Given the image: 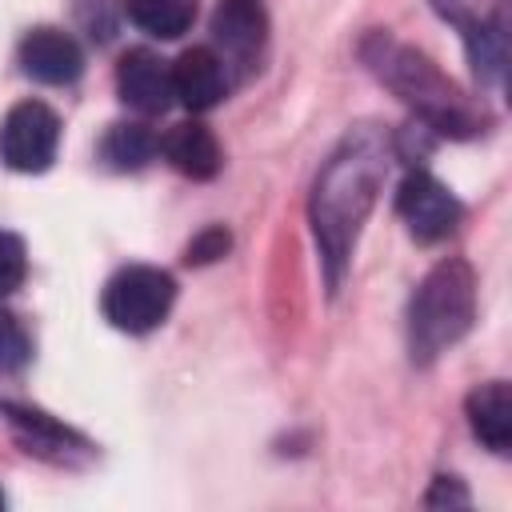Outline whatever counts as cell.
<instances>
[{
    "label": "cell",
    "instance_id": "obj_1",
    "mask_svg": "<svg viewBox=\"0 0 512 512\" xmlns=\"http://www.w3.org/2000/svg\"><path fill=\"white\" fill-rule=\"evenodd\" d=\"M384 176H388V144L372 124L352 128L332 148L324 168L316 172L308 220H312V236L320 248V268H324L328 292H336L348 272L356 236L384 188Z\"/></svg>",
    "mask_w": 512,
    "mask_h": 512
},
{
    "label": "cell",
    "instance_id": "obj_2",
    "mask_svg": "<svg viewBox=\"0 0 512 512\" xmlns=\"http://www.w3.org/2000/svg\"><path fill=\"white\" fill-rule=\"evenodd\" d=\"M364 64L420 116L424 128L444 132L452 140H468L476 132H484L488 116L484 108H476L428 56H420L416 48L392 40L388 32H372L360 44Z\"/></svg>",
    "mask_w": 512,
    "mask_h": 512
},
{
    "label": "cell",
    "instance_id": "obj_3",
    "mask_svg": "<svg viewBox=\"0 0 512 512\" xmlns=\"http://www.w3.org/2000/svg\"><path fill=\"white\" fill-rule=\"evenodd\" d=\"M476 320V276L468 260H440L408 304V352L416 364H432Z\"/></svg>",
    "mask_w": 512,
    "mask_h": 512
},
{
    "label": "cell",
    "instance_id": "obj_4",
    "mask_svg": "<svg viewBox=\"0 0 512 512\" xmlns=\"http://www.w3.org/2000/svg\"><path fill=\"white\" fill-rule=\"evenodd\" d=\"M172 300H176V280L164 268L128 264L104 284L100 308H104V320L112 328L144 336V332H152V328H160L168 320Z\"/></svg>",
    "mask_w": 512,
    "mask_h": 512
},
{
    "label": "cell",
    "instance_id": "obj_5",
    "mask_svg": "<svg viewBox=\"0 0 512 512\" xmlns=\"http://www.w3.org/2000/svg\"><path fill=\"white\" fill-rule=\"evenodd\" d=\"M60 116L44 100H20L0 120V160L12 172H44L56 160Z\"/></svg>",
    "mask_w": 512,
    "mask_h": 512
},
{
    "label": "cell",
    "instance_id": "obj_6",
    "mask_svg": "<svg viewBox=\"0 0 512 512\" xmlns=\"http://www.w3.org/2000/svg\"><path fill=\"white\" fill-rule=\"evenodd\" d=\"M396 212L408 224L412 240H420V244H436V240L452 236L460 216H464L460 200L428 172H408L404 176V184L396 192Z\"/></svg>",
    "mask_w": 512,
    "mask_h": 512
},
{
    "label": "cell",
    "instance_id": "obj_7",
    "mask_svg": "<svg viewBox=\"0 0 512 512\" xmlns=\"http://www.w3.org/2000/svg\"><path fill=\"white\" fill-rule=\"evenodd\" d=\"M264 32H268V20L260 0H220L212 16V36L224 68H236L240 76H248L264 52Z\"/></svg>",
    "mask_w": 512,
    "mask_h": 512
},
{
    "label": "cell",
    "instance_id": "obj_8",
    "mask_svg": "<svg viewBox=\"0 0 512 512\" xmlns=\"http://www.w3.org/2000/svg\"><path fill=\"white\" fill-rule=\"evenodd\" d=\"M116 92L120 100L140 112V116H160L176 96H172V68L148 52V48H132L120 56L116 64Z\"/></svg>",
    "mask_w": 512,
    "mask_h": 512
},
{
    "label": "cell",
    "instance_id": "obj_9",
    "mask_svg": "<svg viewBox=\"0 0 512 512\" xmlns=\"http://www.w3.org/2000/svg\"><path fill=\"white\" fill-rule=\"evenodd\" d=\"M0 416L12 424V432L24 444V452H36V456H44L52 464H76L80 456H92V444L84 436H76L72 428L56 424L48 412L20 408V404H0Z\"/></svg>",
    "mask_w": 512,
    "mask_h": 512
},
{
    "label": "cell",
    "instance_id": "obj_10",
    "mask_svg": "<svg viewBox=\"0 0 512 512\" xmlns=\"http://www.w3.org/2000/svg\"><path fill=\"white\" fill-rule=\"evenodd\" d=\"M20 68L40 84H72L84 72V52L60 28H32L20 40Z\"/></svg>",
    "mask_w": 512,
    "mask_h": 512
},
{
    "label": "cell",
    "instance_id": "obj_11",
    "mask_svg": "<svg viewBox=\"0 0 512 512\" xmlns=\"http://www.w3.org/2000/svg\"><path fill=\"white\" fill-rule=\"evenodd\" d=\"M172 96L188 112H208L228 96V68L216 48H188L172 64Z\"/></svg>",
    "mask_w": 512,
    "mask_h": 512
},
{
    "label": "cell",
    "instance_id": "obj_12",
    "mask_svg": "<svg viewBox=\"0 0 512 512\" xmlns=\"http://www.w3.org/2000/svg\"><path fill=\"white\" fill-rule=\"evenodd\" d=\"M160 152L180 176H192V180H212L224 164V152H220L212 128L200 120H184V124L168 128V136L160 140Z\"/></svg>",
    "mask_w": 512,
    "mask_h": 512
},
{
    "label": "cell",
    "instance_id": "obj_13",
    "mask_svg": "<svg viewBox=\"0 0 512 512\" xmlns=\"http://www.w3.org/2000/svg\"><path fill=\"white\" fill-rule=\"evenodd\" d=\"M468 424L492 452L512 448V392L504 380H488L468 396Z\"/></svg>",
    "mask_w": 512,
    "mask_h": 512
},
{
    "label": "cell",
    "instance_id": "obj_14",
    "mask_svg": "<svg viewBox=\"0 0 512 512\" xmlns=\"http://www.w3.org/2000/svg\"><path fill=\"white\" fill-rule=\"evenodd\" d=\"M128 20L156 40H176L196 20V0H124Z\"/></svg>",
    "mask_w": 512,
    "mask_h": 512
},
{
    "label": "cell",
    "instance_id": "obj_15",
    "mask_svg": "<svg viewBox=\"0 0 512 512\" xmlns=\"http://www.w3.org/2000/svg\"><path fill=\"white\" fill-rule=\"evenodd\" d=\"M156 148H160V140H156L144 124H112L108 136H104V144H100L104 160H108L116 172H136V168H144V164L156 156Z\"/></svg>",
    "mask_w": 512,
    "mask_h": 512
},
{
    "label": "cell",
    "instance_id": "obj_16",
    "mask_svg": "<svg viewBox=\"0 0 512 512\" xmlns=\"http://www.w3.org/2000/svg\"><path fill=\"white\" fill-rule=\"evenodd\" d=\"M32 360V336L20 324V316H12L8 308H0V372H20Z\"/></svg>",
    "mask_w": 512,
    "mask_h": 512
},
{
    "label": "cell",
    "instance_id": "obj_17",
    "mask_svg": "<svg viewBox=\"0 0 512 512\" xmlns=\"http://www.w3.org/2000/svg\"><path fill=\"white\" fill-rule=\"evenodd\" d=\"M24 272H28L24 240L16 232H0V300L24 284Z\"/></svg>",
    "mask_w": 512,
    "mask_h": 512
},
{
    "label": "cell",
    "instance_id": "obj_18",
    "mask_svg": "<svg viewBox=\"0 0 512 512\" xmlns=\"http://www.w3.org/2000/svg\"><path fill=\"white\" fill-rule=\"evenodd\" d=\"M228 248H232L228 228H224V224H208L200 236H192V244H188L184 260H188V264H212V260H220Z\"/></svg>",
    "mask_w": 512,
    "mask_h": 512
},
{
    "label": "cell",
    "instance_id": "obj_19",
    "mask_svg": "<svg viewBox=\"0 0 512 512\" xmlns=\"http://www.w3.org/2000/svg\"><path fill=\"white\" fill-rule=\"evenodd\" d=\"M428 504L436 508V504H468V492L452 480V476H436V488L428 492Z\"/></svg>",
    "mask_w": 512,
    "mask_h": 512
},
{
    "label": "cell",
    "instance_id": "obj_20",
    "mask_svg": "<svg viewBox=\"0 0 512 512\" xmlns=\"http://www.w3.org/2000/svg\"><path fill=\"white\" fill-rule=\"evenodd\" d=\"M0 504H4V492H0Z\"/></svg>",
    "mask_w": 512,
    "mask_h": 512
}]
</instances>
